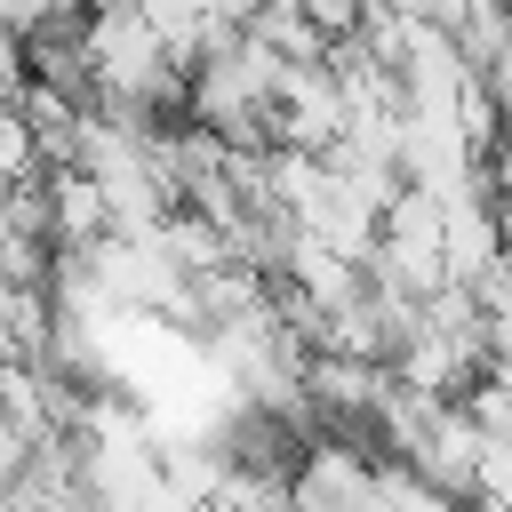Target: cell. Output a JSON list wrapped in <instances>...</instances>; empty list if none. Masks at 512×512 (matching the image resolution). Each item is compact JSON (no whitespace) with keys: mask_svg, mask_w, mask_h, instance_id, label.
<instances>
[{"mask_svg":"<svg viewBox=\"0 0 512 512\" xmlns=\"http://www.w3.org/2000/svg\"><path fill=\"white\" fill-rule=\"evenodd\" d=\"M0 192H8V184H0Z\"/></svg>","mask_w":512,"mask_h":512,"instance_id":"cell-1","label":"cell"}]
</instances>
